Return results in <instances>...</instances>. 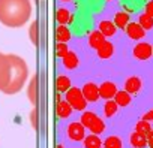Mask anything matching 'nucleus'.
Segmentation results:
<instances>
[{"label":"nucleus","instance_id":"21","mask_svg":"<svg viewBox=\"0 0 153 148\" xmlns=\"http://www.w3.org/2000/svg\"><path fill=\"white\" fill-rule=\"evenodd\" d=\"M62 60H63V66L66 69H75L78 66V57H76V54L74 51H68V54Z\"/></svg>","mask_w":153,"mask_h":148},{"label":"nucleus","instance_id":"34","mask_svg":"<svg viewBox=\"0 0 153 148\" xmlns=\"http://www.w3.org/2000/svg\"><path fill=\"white\" fill-rule=\"evenodd\" d=\"M56 148H63V147H62V145H57V147H56Z\"/></svg>","mask_w":153,"mask_h":148},{"label":"nucleus","instance_id":"15","mask_svg":"<svg viewBox=\"0 0 153 148\" xmlns=\"http://www.w3.org/2000/svg\"><path fill=\"white\" fill-rule=\"evenodd\" d=\"M54 35H56V40L57 42H68L69 39H71V30L65 26V24H59L57 27H56V32H54Z\"/></svg>","mask_w":153,"mask_h":148},{"label":"nucleus","instance_id":"27","mask_svg":"<svg viewBox=\"0 0 153 148\" xmlns=\"http://www.w3.org/2000/svg\"><path fill=\"white\" fill-rule=\"evenodd\" d=\"M138 23L141 24V27H143L144 30H150V29H153V17L147 15L146 12L141 14V15L138 17Z\"/></svg>","mask_w":153,"mask_h":148},{"label":"nucleus","instance_id":"5","mask_svg":"<svg viewBox=\"0 0 153 148\" xmlns=\"http://www.w3.org/2000/svg\"><path fill=\"white\" fill-rule=\"evenodd\" d=\"M68 136L69 139L75 141V142H80L84 141L86 138V127L83 126L81 121H74L68 126Z\"/></svg>","mask_w":153,"mask_h":148},{"label":"nucleus","instance_id":"1","mask_svg":"<svg viewBox=\"0 0 153 148\" xmlns=\"http://www.w3.org/2000/svg\"><path fill=\"white\" fill-rule=\"evenodd\" d=\"M29 78V66L24 58L15 54L0 52V91L17 94L23 90Z\"/></svg>","mask_w":153,"mask_h":148},{"label":"nucleus","instance_id":"7","mask_svg":"<svg viewBox=\"0 0 153 148\" xmlns=\"http://www.w3.org/2000/svg\"><path fill=\"white\" fill-rule=\"evenodd\" d=\"M81 91H83V94H84V97H86V100L89 102V103H95V102H98L99 100V85H96V84H93V82H87V84H84V87L81 88Z\"/></svg>","mask_w":153,"mask_h":148},{"label":"nucleus","instance_id":"16","mask_svg":"<svg viewBox=\"0 0 153 148\" xmlns=\"http://www.w3.org/2000/svg\"><path fill=\"white\" fill-rule=\"evenodd\" d=\"M96 51H98V57H99V58L107 60V58H110V57L113 55V52H114V46H113L111 42L105 40V42H104Z\"/></svg>","mask_w":153,"mask_h":148},{"label":"nucleus","instance_id":"12","mask_svg":"<svg viewBox=\"0 0 153 148\" xmlns=\"http://www.w3.org/2000/svg\"><path fill=\"white\" fill-rule=\"evenodd\" d=\"M74 108L69 105L68 100H60L56 103V114L60 117V118H68L71 114H72Z\"/></svg>","mask_w":153,"mask_h":148},{"label":"nucleus","instance_id":"19","mask_svg":"<svg viewBox=\"0 0 153 148\" xmlns=\"http://www.w3.org/2000/svg\"><path fill=\"white\" fill-rule=\"evenodd\" d=\"M129 141H131V145L134 148H144L147 145V136L138 133V132H134L131 136H129Z\"/></svg>","mask_w":153,"mask_h":148},{"label":"nucleus","instance_id":"2","mask_svg":"<svg viewBox=\"0 0 153 148\" xmlns=\"http://www.w3.org/2000/svg\"><path fill=\"white\" fill-rule=\"evenodd\" d=\"M32 18L30 0H0V23L9 29L23 27Z\"/></svg>","mask_w":153,"mask_h":148},{"label":"nucleus","instance_id":"26","mask_svg":"<svg viewBox=\"0 0 153 148\" xmlns=\"http://www.w3.org/2000/svg\"><path fill=\"white\" fill-rule=\"evenodd\" d=\"M135 132H138V133H141V135L147 136V135L152 132L150 121H146V120H141V121H138V123H137V126H135Z\"/></svg>","mask_w":153,"mask_h":148},{"label":"nucleus","instance_id":"4","mask_svg":"<svg viewBox=\"0 0 153 148\" xmlns=\"http://www.w3.org/2000/svg\"><path fill=\"white\" fill-rule=\"evenodd\" d=\"M66 100L69 102V105L75 109V111H84L86 106H87V100L83 94V91L78 88V87H71L66 93Z\"/></svg>","mask_w":153,"mask_h":148},{"label":"nucleus","instance_id":"35","mask_svg":"<svg viewBox=\"0 0 153 148\" xmlns=\"http://www.w3.org/2000/svg\"><path fill=\"white\" fill-rule=\"evenodd\" d=\"M62 2H71V0H62Z\"/></svg>","mask_w":153,"mask_h":148},{"label":"nucleus","instance_id":"18","mask_svg":"<svg viewBox=\"0 0 153 148\" xmlns=\"http://www.w3.org/2000/svg\"><path fill=\"white\" fill-rule=\"evenodd\" d=\"M129 23H131V17H129L128 12H116V15H114V24L117 26V29L125 30Z\"/></svg>","mask_w":153,"mask_h":148},{"label":"nucleus","instance_id":"28","mask_svg":"<svg viewBox=\"0 0 153 148\" xmlns=\"http://www.w3.org/2000/svg\"><path fill=\"white\" fill-rule=\"evenodd\" d=\"M104 147L105 148H122L123 144H122V139L119 136H110V138L105 139Z\"/></svg>","mask_w":153,"mask_h":148},{"label":"nucleus","instance_id":"32","mask_svg":"<svg viewBox=\"0 0 153 148\" xmlns=\"http://www.w3.org/2000/svg\"><path fill=\"white\" fill-rule=\"evenodd\" d=\"M147 145H149V148H153V129H152V132L147 135Z\"/></svg>","mask_w":153,"mask_h":148},{"label":"nucleus","instance_id":"33","mask_svg":"<svg viewBox=\"0 0 153 148\" xmlns=\"http://www.w3.org/2000/svg\"><path fill=\"white\" fill-rule=\"evenodd\" d=\"M152 117H153V109H152V111H149V112L144 115V118H143V120H146V121H150V123H152Z\"/></svg>","mask_w":153,"mask_h":148},{"label":"nucleus","instance_id":"25","mask_svg":"<svg viewBox=\"0 0 153 148\" xmlns=\"http://www.w3.org/2000/svg\"><path fill=\"white\" fill-rule=\"evenodd\" d=\"M38 21L35 20L32 24H30V29H29V36H30V40L35 46H38L39 43V29H38Z\"/></svg>","mask_w":153,"mask_h":148},{"label":"nucleus","instance_id":"24","mask_svg":"<svg viewBox=\"0 0 153 148\" xmlns=\"http://www.w3.org/2000/svg\"><path fill=\"white\" fill-rule=\"evenodd\" d=\"M117 109H119V105H117L116 100H113V99H108V100L105 102V105H104V114H105V117H108V118H111L114 114H117Z\"/></svg>","mask_w":153,"mask_h":148},{"label":"nucleus","instance_id":"37","mask_svg":"<svg viewBox=\"0 0 153 148\" xmlns=\"http://www.w3.org/2000/svg\"><path fill=\"white\" fill-rule=\"evenodd\" d=\"M107 2H111V0H107Z\"/></svg>","mask_w":153,"mask_h":148},{"label":"nucleus","instance_id":"29","mask_svg":"<svg viewBox=\"0 0 153 148\" xmlns=\"http://www.w3.org/2000/svg\"><path fill=\"white\" fill-rule=\"evenodd\" d=\"M68 51H69V48H68L66 42H57V43L54 45V54H56V57L63 58V57L68 54Z\"/></svg>","mask_w":153,"mask_h":148},{"label":"nucleus","instance_id":"9","mask_svg":"<svg viewBox=\"0 0 153 148\" xmlns=\"http://www.w3.org/2000/svg\"><path fill=\"white\" fill-rule=\"evenodd\" d=\"M116 93H117V87H116L114 82L105 81V82H102V84L99 85V96H101L102 99H105V100L114 99Z\"/></svg>","mask_w":153,"mask_h":148},{"label":"nucleus","instance_id":"30","mask_svg":"<svg viewBox=\"0 0 153 148\" xmlns=\"http://www.w3.org/2000/svg\"><path fill=\"white\" fill-rule=\"evenodd\" d=\"M30 121H32V126L35 127V129H38V111H36V108L32 111V114H30Z\"/></svg>","mask_w":153,"mask_h":148},{"label":"nucleus","instance_id":"31","mask_svg":"<svg viewBox=\"0 0 153 148\" xmlns=\"http://www.w3.org/2000/svg\"><path fill=\"white\" fill-rule=\"evenodd\" d=\"M144 12H146L147 15L153 17V0H149V2L146 3V6H144Z\"/></svg>","mask_w":153,"mask_h":148},{"label":"nucleus","instance_id":"20","mask_svg":"<svg viewBox=\"0 0 153 148\" xmlns=\"http://www.w3.org/2000/svg\"><path fill=\"white\" fill-rule=\"evenodd\" d=\"M114 100H116V103H117L119 106H128V105H131L132 97H131V94H129L126 90H120V91L116 93Z\"/></svg>","mask_w":153,"mask_h":148},{"label":"nucleus","instance_id":"23","mask_svg":"<svg viewBox=\"0 0 153 148\" xmlns=\"http://www.w3.org/2000/svg\"><path fill=\"white\" fill-rule=\"evenodd\" d=\"M84 147L86 148H101L102 147V141H101V138L98 135L92 133V135L84 138Z\"/></svg>","mask_w":153,"mask_h":148},{"label":"nucleus","instance_id":"3","mask_svg":"<svg viewBox=\"0 0 153 148\" xmlns=\"http://www.w3.org/2000/svg\"><path fill=\"white\" fill-rule=\"evenodd\" d=\"M81 123L86 129H89L92 133L95 135H101L104 130H105V124L104 121L92 111H86L83 115H81Z\"/></svg>","mask_w":153,"mask_h":148},{"label":"nucleus","instance_id":"10","mask_svg":"<svg viewBox=\"0 0 153 148\" xmlns=\"http://www.w3.org/2000/svg\"><path fill=\"white\" fill-rule=\"evenodd\" d=\"M98 30L105 36V38H111L116 35V30H117V26L114 24V21H108V20H102L98 26Z\"/></svg>","mask_w":153,"mask_h":148},{"label":"nucleus","instance_id":"22","mask_svg":"<svg viewBox=\"0 0 153 148\" xmlns=\"http://www.w3.org/2000/svg\"><path fill=\"white\" fill-rule=\"evenodd\" d=\"M69 88H71V80L68 77H65V75H60L56 80V90L59 93H66Z\"/></svg>","mask_w":153,"mask_h":148},{"label":"nucleus","instance_id":"13","mask_svg":"<svg viewBox=\"0 0 153 148\" xmlns=\"http://www.w3.org/2000/svg\"><path fill=\"white\" fill-rule=\"evenodd\" d=\"M105 40H107L105 36H104L99 30H95V32H92V33L89 35V45H90V48H93V49H98Z\"/></svg>","mask_w":153,"mask_h":148},{"label":"nucleus","instance_id":"8","mask_svg":"<svg viewBox=\"0 0 153 148\" xmlns=\"http://www.w3.org/2000/svg\"><path fill=\"white\" fill-rule=\"evenodd\" d=\"M125 32H126L128 38H131V39H134V40H140V39H143V38L146 36V30L141 27L140 23H129V24L126 26Z\"/></svg>","mask_w":153,"mask_h":148},{"label":"nucleus","instance_id":"6","mask_svg":"<svg viewBox=\"0 0 153 148\" xmlns=\"http://www.w3.org/2000/svg\"><path fill=\"white\" fill-rule=\"evenodd\" d=\"M134 57L137 60H149L152 55H153V46L150 43H146V42H140L134 46V51H132Z\"/></svg>","mask_w":153,"mask_h":148},{"label":"nucleus","instance_id":"36","mask_svg":"<svg viewBox=\"0 0 153 148\" xmlns=\"http://www.w3.org/2000/svg\"><path fill=\"white\" fill-rule=\"evenodd\" d=\"M152 123H153V117H152Z\"/></svg>","mask_w":153,"mask_h":148},{"label":"nucleus","instance_id":"11","mask_svg":"<svg viewBox=\"0 0 153 148\" xmlns=\"http://www.w3.org/2000/svg\"><path fill=\"white\" fill-rule=\"evenodd\" d=\"M56 21L59 23V24H72L74 23V15L66 9V8H59L57 11H56Z\"/></svg>","mask_w":153,"mask_h":148},{"label":"nucleus","instance_id":"17","mask_svg":"<svg viewBox=\"0 0 153 148\" xmlns=\"http://www.w3.org/2000/svg\"><path fill=\"white\" fill-rule=\"evenodd\" d=\"M27 96H29V100L32 102V105H36V100H38V77L36 75H33V78L30 80Z\"/></svg>","mask_w":153,"mask_h":148},{"label":"nucleus","instance_id":"14","mask_svg":"<svg viewBox=\"0 0 153 148\" xmlns=\"http://www.w3.org/2000/svg\"><path fill=\"white\" fill-rule=\"evenodd\" d=\"M140 88H141V80H140L138 77H131V78L126 80V82H125V90H126L129 94L138 93Z\"/></svg>","mask_w":153,"mask_h":148}]
</instances>
